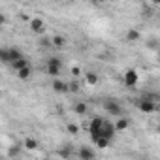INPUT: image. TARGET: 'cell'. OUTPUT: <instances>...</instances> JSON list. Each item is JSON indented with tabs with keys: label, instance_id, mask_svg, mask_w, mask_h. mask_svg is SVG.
<instances>
[{
	"label": "cell",
	"instance_id": "1",
	"mask_svg": "<svg viewBox=\"0 0 160 160\" xmlns=\"http://www.w3.org/2000/svg\"><path fill=\"white\" fill-rule=\"evenodd\" d=\"M138 109L143 111V113H152L158 109L156 106V96H151V94H143L141 100L138 102Z\"/></svg>",
	"mask_w": 160,
	"mask_h": 160
},
{
	"label": "cell",
	"instance_id": "2",
	"mask_svg": "<svg viewBox=\"0 0 160 160\" xmlns=\"http://www.w3.org/2000/svg\"><path fill=\"white\" fill-rule=\"evenodd\" d=\"M45 70H47V73H49V75H53V77L60 75L62 60H60L58 57H51V58H47V66H45Z\"/></svg>",
	"mask_w": 160,
	"mask_h": 160
},
{
	"label": "cell",
	"instance_id": "3",
	"mask_svg": "<svg viewBox=\"0 0 160 160\" xmlns=\"http://www.w3.org/2000/svg\"><path fill=\"white\" fill-rule=\"evenodd\" d=\"M104 121H106V119H102V117H92V121H91V124H89V132H91V139H92V143L100 138V130H102Z\"/></svg>",
	"mask_w": 160,
	"mask_h": 160
},
{
	"label": "cell",
	"instance_id": "4",
	"mask_svg": "<svg viewBox=\"0 0 160 160\" xmlns=\"http://www.w3.org/2000/svg\"><path fill=\"white\" fill-rule=\"evenodd\" d=\"M104 109L111 115V117H121L122 115V108H121V104L117 102V100H106L104 102Z\"/></svg>",
	"mask_w": 160,
	"mask_h": 160
},
{
	"label": "cell",
	"instance_id": "5",
	"mask_svg": "<svg viewBox=\"0 0 160 160\" xmlns=\"http://www.w3.org/2000/svg\"><path fill=\"white\" fill-rule=\"evenodd\" d=\"M100 138H104V139H108V141H111V139L115 138V128H113V122L104 121L102 130H100Z\"/></svg>",
	"mask_w": 160,
	"mask_h": 160
},
{
	"label": "cell",
	"instance_id": "6",
	"mask_svg": "<svg viewBox=\"0 0 160 160\" xmlns=\"http://www.w3.org/2000/svg\"><path fill=\"white\" fill-rule=\"evenodd\" d=\"M138 81H139V75H138V72L134 68H130V70L124 72V85L126 87H136Z\"/></svg>",
	"mask_w": 160,
	"mask_h": 160
},
{
	"label": "cell",
	"instance_id": "7",
	"mask_svg": "<svg viewBox=\"0 0 160 160\" xmlns=\"http://www.w3.org/2000/svg\"><path fill=\"white\" fill-rule=\"evenodd\" d=\"M77 156H79V160H94L96 158V152H94V149L83 145V147L77 149Z\"/></svg>",
	"mask_w": 160,
	"mask_h": 160
},
{
	"label": "cell",
	"instance_id": "8",
	"mask_svg": "<svg viewBox=\"0 0 160 160\" xmlns=\"http://www.w3.org/2000/svg\"><path fill=\"white\" fill-rule=\"evenodd\" d=\"M28 23H30V30H32L34 34H43V32H45V23H43V19L34 17V19H30Z\"/></svg>",
	"mask_w": 160,
	"mask_h": 160
},
{
	"label": "cell",
	"instance_id": "9",
	"mask_svg": "<svg viewBox=\"0 0 160 160\" xmlns=\"http://www.w3.org/2000/svg\"><path fill=\"white\" fill-rule=\"evenodd\" d=\"M51 89H53L55 92H58V94H66V92H68V83L62 81V79H58V77H55L53 83H51Z\"/></svg>",
	"mask_w": 160,
	"mask_h": 160
},
{
	"label": "cell",
	"instance_id": "10",
	"mask_svg": "<svg viewBox=\"0 0 160 160\" xmlns=\"http://www.w3.org/2000/svg\"><path fill=\"white\" fill-rule=\"evenodd\" d=\"M57 154H58L60 158L68 160V158H72V156H73V147H72L70 143H64V145H60V147H58Z\"/></svg>",
	"mask_w": 160,
	"mask_h": 160
},
{
	"label": "cell",
	"instance_id": "11",
	"mask_svg": "<svg viewBox=\"0 0 160 160\" xmlns=\"http://www.w3.org/2000/svg\"><path fill=\"white\" fill-rule=\"evenodd\" d=\"M113 128H115V132H124V130H128V128H130V119H126V117H119V119L115 121Z\"/></svg>",
	"mask_w": 160,
	"mask_h": 160
},
{
	"label": "cell",
	"instance_id": "12",
	"mask_svg": "<svg viewBox=\"0 0 160 160\" xmlns=\"http://www.w3.org/2000/svg\"><path fill=\"white\" fill-rule=\"evenodd\" d=\"M51 47H55V49H64V47H66V38L60 36V34L53 36V38H51Z\"/></svg>",
	"mask_w": 160,
	"mask_h": 160
},
{
	"label": "cell",
	"instance_id": "13",
	"mask_svg": "<svg viewBox=\"0 0 160 160\" xmlns=\"http://www.w3.org/2000/svg\"><path fill=\"white\" fill-rule=\"evenodd\" d=\"M21 152H23V143H13V145L8 147V156L10 158H17Z\"/></svg>",
	"mask_w": 160,
	"mask_h": 160
},
{
	"label": "cell",
	"instance_id": "14",
	"mask_svg": "<svg viewBox=\"0 0 160 160\" xmlns=\"http://www.w3.org/2000/svg\"><path fill=\"white\" fill-rule=\"evenodd\" d=\"M25 55L19 51V49H15V47H8V58H10V64H13L15 60H19V58H23Z\"/></svg>",
	"mask_w": 160,
	"mask_h": 160
},
{
	"label": "cell",
	"instance_id": "15",
	"mask_svg": "<svg viewBox=\"0 0 160 160\" xmlns=\"http://www.w3.org/2000/svg\"><path fill=\"white\" fill-rule=\"evenodd\" d=\"M38 147H40V143L34 138H25V143H23V149L25 151H36Z\"/></svg>",
	"mask_w": 160,
	"mask_h": 160
},
{
	"label": "cell",
	"instance_id": "16",
	"mask_svg": "<svg viewBox=\"0 0 160 160\" xmlns=\"http://www.w3.org/2000/svg\"><path fill=\"white\" fill-rule=\"evenodd\" d=\"M85 81H87L89 85H92V87H94V85H98L100 77H98V73H96V72H87V73H85Z\"/></svg>",
	"mask_w": 160,
	"mask_h": 160
},
{
	"label": "cell",
	"instance_id": "17",
	"mask_svg": "<svg viewBox=\"0 0 160 160\" xmlns=\"http://www.w3.org/2000/svg\"><path fill=\"white\" fill-rule=\"evenodd\" d=\"M73 111H75L77 115H85V113L89 111V106H87L85 102H75V104H73Z\"/></svg>",
	"mask_w": 160,
	"mask_h": 160
},
{
	"label": "cell",
	"instance_id": "18",
	"mask_svg": "<svg viewBox=\"0 0 160 160\" xmlns=\"http://www.w3.org/2000/svg\"><path fill=\"white\" fill-rule=\"evenodd\" d=\"M12 66L15 68V72H19V70H23V68H27V66H30V64H28V58H27V57H23V58H19V60H15V62H13Z\"/></svg>",
	"mask_w": 160,
	"mask_h": 160
},
{
	"label": "cell",
	"instance_id": "19",
	"mask_svg": "<svg viewBox=\"0 0 160 160\" xmlns=\"http://www.w3.org/2000/svg\"><path fill=\"white\" fill-rule=\"evenodd\" d=\"M30 75H32V68H30V66H27V68H23V70H19V72H17V77L21 79V81L28 79Z\"/></svg>",
	"mask_w": 160,
	"mask_h": 160
},
{
	"label": "cell",
	"instance_id": "20",
	"mask_svg": "<svg viewBox=\"0 0 160 160\" xmlns=\"http://www.w3.org/2000/svg\"><path fill=\"white\" fill-rule=\"evenodd\" d=\"M139 36H141V34H139L138 28H130V30L126 32V40H128V42H138Z\"/></svg>",
	"mask_w": 160,
	"mask_h": 160
},
{
	"label": "cell",
	"instance_id": "21",
	"mask_svg": "<svg viewBox=\"0 0 160 160\" xmlns=\"http://www.w3.org/2000/svg\"><path fill=\"white\" fill-rule=\"evenodd\" d=\"M109 143H111V141H108V139H104V138H98V139L94 141V145H96L98 149H108Z\"/></svg>",
	"mask_w": 160,
	"mask_h": 160
},
{
	"label": "cell",
	"instance_id": "22",
	"mask_svg": "<svg viewBox=\"0 0 160 160\" xmlns=\"http://www.w3.org/2000/svg\"><path fill=\"white\" fill-rule=\"evenodd\" d=\"M68 92H79V83L77 81H70L68 83Z\"/></svg>",
	"mask_w": 160,
	"mask_h": 160
},
{
	"label": "cell",
	"instance_id": "23",
	"mask_svg": "<svg viewBox=\"0 0 160 160\" xmlns=\"http://www.w3.org/2000/svg\"><path fill=\"white\" fill-rule=\"evenodd\" d=\"M0 62H10V58H8V49H2L0 47Z\"/></svg>",
	"mask_w": 160,
	"mask_h": 160
},
{
	"label": "cell",
	"instance_id": "24",
	"mask_svg": "<svg viewBox=\"0 0 160 160\" xmlns=\"http://www.w3.org/2000/svg\"><path fill=\"white\" fill-rule=\"evenodd\" d=\"M38 45H40V47H43V49H49V47H51V40L42 38V40H38Z\"/></svg>",
	"mask_w": 160,
	"mask_h": 160
},
{
	"label": "cell",
	"instance_id": "25",
	"mask_svg": "<svg viewBox=\"0 0 160 160\" xmlns=\"http://www.w3.org/2000/svg\"><path fill=\"white\" fill-rule=\"evenodd\" d=\"M66 130L72 134V136H75L77 132H79V128H77V124H73V122H68V126H66Z\"/></svg>",
	"mask_w": 160,
	"mask_h": 160
},
{
	"label": "cell",
	"instance_id": "26",
	"mask_svg": "<svg viewBox=\"0 0 160 160\" xmlns=\"http://www.w3.org/2000/svg\"><path fill=\"white\" fill-rule=\"evenodd\" d=\"M72 75H73V77H79V75H81V70H79L77 66H73V68H72Z\"/></svg>",
	"mask_w": 160,
	"mask_h": 160
},
{
	"label": "cell",
	"instance_id": "27",
	"mask_svg": "<svg viewBox=\"0 0 160 160\" xmlns=\"http://www.w3.org/2000/svg\"><path fill=\"white\" fill-rule=\"evenodd\" d=\"M6 21H8V19H6V15H4V13H0V27L6 25Z\"/></svg>",
	"mask_w": 160,
	"mask_h": 160
},
{
	"label": "cell",
	"instance_id": "28",
	"mask_svg": "<svg viewBox=\"0 0 160 160\" xmlns=\"http://www.w3.org/2000/svg\"><path fill=\"white\" fill-rule=\"evenodd\" d=\"M156 43H158L156 40H151V42H149V47H151V49H156Z\"/></svg>",
	"mask_w": 160,
	"mask_h": 160
},
{
	"label": "cell",
	"instance_id": "29",
	"mask_svg": "<svg viewBox=\"0 0 160 160\" xmlns=\"http://www.w3.org/2000/svg\"><path fill=\"white\" fill-rule=\"evenodd\" d=\"M19 17H21V19H23V21H30V17H28V15H27V13H21V15H19Z\"/></svg>",
	"mask_w": 160,
	"mask_h": 160
},
{
	"label": "cell",
	"instance_id": "30",
	"mask_svg": "<svg viewBox=\"0 0 160 160\" xmlns=\"http://www.w3.org/2000/svg\"><path fill=\"white\" fill-rule=\"evenodd\" d=\"M143 160H151V158H143Z\"/></svg>",
	"mask_w": 160,
	"mask_h": 160
},
{
	"label": "cell",
	"instance_id": "31",
	"mask_svg": "<svg viewBox=\"0 0 160 160\" xmlns=\"http://www.w3.org/2000/svg\"><path fill=\"white\" fill-rule=\"evenodd\" d=\"M0 160H2V158H0Z\"/></svg>",
	"mask_w": 160,
	"mask_h": 160
}]
</instances>
